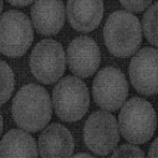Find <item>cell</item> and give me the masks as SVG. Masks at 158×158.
<instances>
[{
    "instance_id": "obj_1",
    "label": "cell",
    "mask_w": 158,
    "mask_h": 158,
    "mask_svg": "<svg viewBox=\"0 0 158 158\" xmlns=\"http://www.w3.org/2000/svg\"><path fill=\"white\" fill-rule=\"evenodd\" d=\"M52 108L48 91L41 85L30 83L15 95L12 113L18 127L27 132H38L51 120Z\"/></svg>"
},
{
    "instance_id": "obj_2",
    "label": "cell",
    "mask_w": 158,
    "mask_h": 158,
    "mask_svg": "<svg viewBox=\"0 0 158 158\" xmlns=\"http://www.w3.org/2000/svg\"><path fill=\"white\" fill-rule=\"evenodd\" d=\"M103 38L110 53L116 57L134 55L142 41L139 19L127 11L112 13L104 24Z\"/></svg>"
},
{
    "instance_id": "obj_3",
    "label": "cell",
    "mask_w": 158,
    "mask_h": 158,
    "mask_svg": "<svg viewBox=\"0 0 158 158\" xmlns=\"http://www.w3.org/2000/svg\"><path fill=\"white\" fill-rule=\"evenodd\" d=\"M118 122L119 132L124 139L134 144H142L154 135L157 116L149 101L140 97H133L123 103Z\"/></svg>"
},
{
    "instance_id": "obj_4",
    "label": "cell",
    "mask_w": 158,
    "mask_h": 158,
    "mask_svg": "<svg viewBox=\"0 0 158 158\" xmlns=\"http://www.w3.org/2000/svg\"><path fill=\"white\" fill-rule=\"evenodd\" d=\"M90 104L88 86L76 76L60 79L53 89V106L61 120L78 121L85 115Z\"/></svg>"
},
{
    "instance_id": "obj_5",
    "label": "cell",
    "mask_w": 158,
    "mask_h": 158,
    "mask_svg": "<svg viewBox=\"0 0 158 158\" xmlns=\"http://www.w3.org/2000/svg\"><path fill=\"white\" fill-rule=\"evenodd\" d=\"M34 40L32 22L22 12L7 11L0 16V52L9 57L24 55Z\"/></svg>"
},
{
    "instance_id": "obj_6",
    "label": "cell",
    "mask_w": 158,
    "mask_h": 158,
    "mask_svg": "<svg viewBox=\"0 0 158 158\" xmlns=\"http://www.w3.org/2000/svg\"><path fill=\"white\" fill-rule=\"evenodd\" d=\"M67 57L62 45L53 39H43L33 49L30 67L34 77L44 85L59 80L65 71Z\"/></svg>"
},
{
    "instance_id": "obj_7",
    "label": "cell",
    "mask_w": 158,
    "mask_h": 158,
    "mask_svg": "<svg viewBox=\"0 0 158 158\" xmlns=\"http://www.w3.org/2000/svg\"><path fill=\"white\" fill-rule=\"evenodd\" d=\"M116 118L106 111H96L86 119L83 138L89 150L106 156L115 150L120 135Z\"/></svg>"
},
{
    "instance_id": "obj_8",
    "label": "cell",
    "mask_w": 158,
    "mask_h": 158,
    "mask_svg": "<svg viewBox=\"0 0 158 158\" xmlns=\"http://www.w3.org/2000/svg\"><path fill=\"white\" fill-rule=\"evenodd\" d=\"M93 97L95 102L106 112H115L123 106L129 94V85L119 69H101L93 81Z\"/></svg>"
},
{
    "instance_id": "obj_9",
    "label": "cell",
    "mask_w": 158,
    "mask_h": 158,
    "mask_svg": "<svg viewBox=\"0 0 158 158\" xmlns=\"http://www.w3.org/2000/svg\"><path fill=\"white\" fill-rule=\"evenodd\" d=\"M158 52L146 47L139 50L132 58L129 74L132 85L138 93L152 96L157 93L158 85Z\"/></svg>"
},
{
    "instance_id": "obj_10",
    "label": "cell",
    "mask_w": 158,
    "mask_h": 158,
    "mask_svg": "<svg viewBox=\"0 0 158 158\" xmlns=\"http://www.w3.org/2000/svg\"><path fill=\"white\" fill-rule=\"evenodd\" d=\"M100 63V51L95 40L88 36L76 37L68 48V64L78 77H90Z\"/></svg>"
},
{
    "instance_id": "obj_11",
    "label": "cell",
    "mask_w": 158,
    "mask_h": 158,
    "mask_svg": "<svg viewBox=\"0 0 158 158\" xmlns=\"http://www.w3.org/2000/svg\"><path fill=\"white\" fill-rule=\"evenodd\" d=\"M41 158H71L74 152V139L71 132L57 122L48 126L39 135Z\"/></svg>"
},
{
    "instance_id": "obj_12",
    "label": "cell",
    "mask_w": 158,
    "mask_h": 158,
    "mask_svg": "<svg viewBox=\"0 0 158 158\" xmlns=\"http://www.w3.org/2000/svg\"><path fill=\"white\" fill-rule=\"evenodd\" d=\"M35 29L42 35H55L65 21V7L62 1H36L31 9Z\"/></svg>"
},
{
    "instance_id": "obj_13",
    "label": "cell",
    "mask_w": 158,
    "mask_h": 158,
    "mask_svg": "<svg viewBox=\"0 0 158 158\" xmlns=\"http://www.w3.org/2000/svg\"><path fill=\"white\" fill-rule=\"evenodd\" d=\"M71 25L79 32H91L98 27L103 16V2L100 0H71L67 4Z\"/></svg>"
},
{
    "instance_id": "obj_14",
    "label": "cell",
    "mask_w": 158,
    "mask_h": 158,
    "mask_svg": "<svg viewBox=\"0 0 158 158\" xmlns=\"http://www.w3.org/2000/svg\"><path fill=\"white\" fill-rule=\"evenodd\" d=\"M0 158H38L35 139L22 130H11L0 142Z\"/></svg>"
},
{
    "instance_id": "obj_15",
    "label": "cell",
    "mask_w": 158,
    "mask_h": 158,
    "mask_svg": "<svg viewBox=\"0 0 158 158\" xmlns=\"http://www.w3.org/2000/svg\"><path fill=\"white\" fill-rule=\"evenodd\" d=\"M15 79L11 67L3 60H0V106L11 98L14 91Z\"/></svg>"
},
{
    "instance_id": "obj_16",
    "label": "cell",
    "mask_w": 158,
    "mask_h": 158,
    "mask_svg": "<svg viewBox=\"0 0 158 158\" xmlns=\"http://www.w3.org/2000/svg\"><path fill=\"white\" fill-rule=\"evenodd\" d=\"M157 17H158V3L155 2L149 7L142 18V27H143L144 36L148 41L153 45L158 44L157 37Z\"/></svg>"
},
{
    "instance_id": "obj_17",
    "label": "cell",
    "mask_w": 158,
    "mask_h": 158,
    "mask_svg": "<svg viewBox=\"0 0 158 158\" xmlns=\"http://www.w3.org/2000/svg\"><path fill=\"white\" fill-rule=\"evenodd\" d=\"M111 158H146L140 148L134 144H122L114 151Z\"/></svg>"
},
{
    "instance_id": "obj_18",
    "label": "cell",
    "mask_w": 158,
    "mask_h": 158,
    "mask_svg": "<svg viewBox=\"0 0 158 158\" xmlns=\"http://www.w3.org/2000/svg\"><path fill=\"white\" fill-rule=\"evenodd\" d=\"M120 3L126 7L128 11L131 12H142L147 7L152 6V1L150 0H122Z\"/></svg>"
},
{
    "instance_id": "obj_19",
    "label": "cell",
    "mask_w": 158,
    "mask_h": 158,
    "mask_svg": "<svg viewBox=\"0 0 158 158\" xmlns=\"http://www.w3.org/2000/svg\"><path fill=\"white\" fill-rule=\"evenodd\" d=\"M158 139L156 138L153 141V143L150 147L149 150V157L148 158H157V151H158Z\"/></svg>"
},
{
    "instance_id": "obj_20",
    "label": "cell",
    "mask_w": 158,
    "mask_h": 158,
    "mask_svg": "<svg viewBox=\"0 0 158 158\" xmlns=\"http://www.w3.org/2000/svg\"><path fill=\"white\" fill-rule=\"evenodd\" d=\"M9 3L13 4V6H20V7H23L25 6H29V4L32 3V1L31 0H27V1H20V0H17V1H9Z\"/></svg>"
},
{
    "instance_id": "obj_21",
    "label": "cell",
    "mask_w": 158,
    "mask_h": 158,
    "mask_svg": "<svg viewBox=\"0 0 158 158\" xmlns=\"http://www.w3.org/2000/svg\"><path fill=\"white\" fill-rule=\"evenodd\" d=\"M71 158H94V157L89 154H86V153H78V154L74 155V156Z\"/></svg>"
},
{
    "instance_id": "obj_22",
    "label": "cell",
    "mask_w": 158,
    "mask_h": 158,
    "mask_svg": "<svg viewBox=\"0 0 158 158\" xmlns=\"http://www.w3.org/2000/svg\"><path fill=\"white\" fill-rule=\"evenodd\" d=\"M2 130H3V118H2L1 114H0V135L2 133Z\"/></svg>"
},
{
    "instance_id": "obj_23",
    "label": "cell",
    "mask_w": 158,
    "mask_h": 158,
    "mask_svg": "<svg viewBox=\"0 0 158 158\" xmlns=\"http://www.w3.org/2000/svg\"><path fill=\"white\" fill-rule=\"evenodd\" d=\"M2 9H3V2L0 1V14H1V12H2Z\"/></svg>"
}]
</instances>
